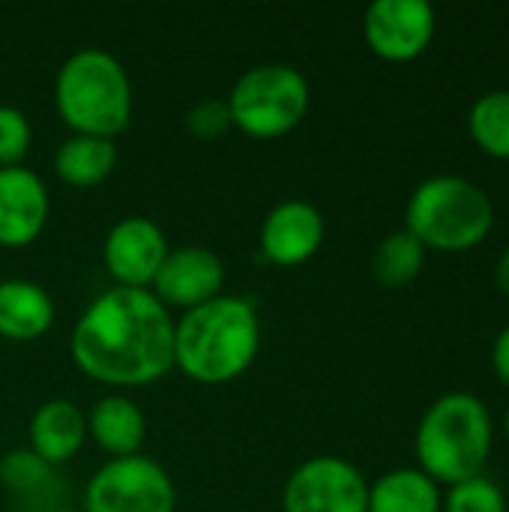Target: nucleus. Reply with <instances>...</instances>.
Here are the masks:
<instances>
[{"instance_id":"f257e3e1","label":"nucleus","mask_w":509,"mask_h":512,"mask_svg":"<svg viewBox=\"0 0 509 512\" xmlns=\"http://www.w3.org/2000/svg\"><path fill=\"white\" fill-rule=\"evenodd\" d=\"M69 351L75 366L99 384H156L174 369V318L153 291L117 285L84 309Z\"/></svg>"},{"instance_id":"f03ea898","label":"nucleus","mask_w":509,"mask_h":512,"mask_svg":"<svg viewBox=\"0 0 509 512\" xmlns=\"http://www.w3.org/2000/svg\"><path fill=\"white\" fill-rule=\"evenodd\" d=\"M261 318L243 297L216 300L183 312L174 321V366L195 384H228L258 357Z\"/></svg>"},{"instance_id":"7ed1b4c3","label":"nucleus","mask_w":509,"mask_h":512,"mask_svg":"<svg viewBox=\"0 0 509 512\" xmlns=\"http://www.w3.org/2000/svg\"><path fill=\"white\" fill-rule=\"evenodd\" d=\"M495 444V423L486 402L474 393H447L435 399L414 438L417 462L438 486H456L480 477Z\"/></svg>"},{"instance_id":"20e7f679","label":"nucleus","mask_w":509,"mask_h":512,"mask_svg":"<svg viewBox=\"0 0 509 512\" xmlns=\"http://www.w3.org/2000/svg\"><path fill=\"white\" fill-rule=\"evenodd\" d=\"M54 108L72 135L114 141L132 123V84L126 66L105 48L69 54L54 78Z\"/></svg>"},{"instance_id":"39448f33","label":"nucleus","mask_w":509,"mask_h":512,"mask_svg":"<svg viewBox=\"0 0 509 512\" xmlns=\"http://www.w3.org/2000/svg\"><path fill=\"white\" fill-rule=\"evenodd\" d=\"M492 228L495 204L489 192L459 174L423 180L405 207V231H411L426 252H468L480 246Z\"/></svg>"},{"instance_id":"423d86ee","label":"nucleus","mask_w":509,"mask_h":512,"mask_svg":"<svg viewBox=\"0 0 509 512\" xmlns=\"http://www.w3.org/2000/svg\"><path fill=\"white\" fill-rule=\"evenodd\" d=\"M231 126L252 138H282L297 129L309 111L312 90L291 63H258L246 69L228 93Z\"/></svg>"},{"instance_id":"0eeeda50","label":"nucleus","mask_w":509,"mask_h":512,"mask_svg":"<svg viewBox=\"0 0 509 512\" xmlns=\"http://www.w3.org/2000/svg\"><path fill=\"white\" fill-rule=\"evenodd\" d=\"M177 489L171 474L147 459L126 456L105 462L84 489V512H174Z\"/></svg>"},{"instance_id":"6e6552de","label":"nucleus","mask_w":509,"mask_h":512,"mask_svg":"<svg viewBox=\"0 0 509 512\" xmlns=\"http://www.w3.org/2000/svg\"><path fill=\"white\" fill-rule=\"evenodd\" d=\"M369 483L339 456H312L294 468L282 489V512H366Z\"/></svg>"},{"instance_id":"1a4fd4ad","label":"nucleus","mask_w":509,"mask_h":512,"mask_svg":"<svg viewBox=\"0 0 509 512\" xmlns=\"http://www.w3.org/2000/svg\"><path fill=\"white\" fill-rule=\"evenodd\" d=\"M438 15L429 0H375L363 15V36L375 57L408 63L426 54Z\"/></svg>"},{"instance_id":"9d476101","label":"nucleus","mask_w":509,"mask_h":512,"mask_svg":"<svg viewBox=\"0 0 509 512\" xmlns=\"http://www.w3.org/2000/svg\"><path fill=\"white\" fill-rule=\"evenodd\" d=\"M168 252L171 249L165 231L147 216L120 219L108 231L102 246V258L114 282L120 288H138V291H147V285H153Z\"/></svg>"},{"instance_id":"9b49d317","label":"nucleus","mask_w":509,"mask_h":512,"mask_svg":"<svg viewBox=\"0 0 509 512\" xmlns=\"http://www.w3.org/2000/svg\"><path fill=\"white\" fill-rule=\"evenodd\" d=\"M225 285V264L213 249L204 246H180L171 249L168 258L162 261L156 279H153V294L159 303L177 306V309H195L222 294Z\"/></svg>"},{"instance_id":"f8f14e48","label":"nucleus","mask_w":509,"mask_h":512,"mask_svg":"<svg viewBox=\"0 0 509 512\" xmlns=\"http://www.w3.org/2000/svg\"><path fill=\"white\" fill-rule=\"evenodd\" d=\"M324 216L315 204L291 198L276 204L261 225V252L276 267H300L324 243Z\"/></svg>"},{"instance_id":"ddd939ff","label":"nucleus","mask_w":509,"mask_h":512,"mask_svg":"<svg viewBox=\"0 0 509 512\" xmlns=\"http://www.w3.org/2000/svg\"><path fill=\"white\" fill-rule=\"evenodd\" d=\"M51 198L42 177L24 165L0 168V246L24 249L48 225Z\"/></svg>"},{"instance_id":"4468645a","label":"nucleus","mask_w":509,"mask_h":512,"mask_svg":"<svg viewBox=\"0 0 509 512\" xmlns=\"http://www.w3.org/2000/svg\"><path fill=\"white\" fill-rule=\"evenodd\" d=\"M30 453L57 468L87 441V414L69 399H48L30 417Z\"/></svg>"},{"instance_id":"2eb2a0df","label":"nucleus","mask_w":509,"mask_h":512,"mask_svg":"<svg viewBox=\"0 0 509 512\" xmlns=\"http://www.w3.org/2000/svg\"><path fill=\"white\" fill-rule=\"evenodd\" d=\"M87 438L111 459L141 456L147 441V420L141 408L126 396H102L87 414Z\"/></svg>"},{"instance_id":"dca6fc26","label":"nucleus","mask_w":509,"mask_h":512,"mask_svg":"<svg viewBox=\"0 0 509 512\" xmlns=\"http://www.w3.org/2000/svg\"><path fill=\"white\" fill-rule=\"evenodd\" d=\"M54 324L51 294L30 279L0 282V336L9 342H36Z\"/></svg>"},{"instance_id":"f3484780","label":"nucleus","mask_w":509,"mask_h":512,"mask_svg":"<svg viewBox=\"0 0 509 512\" xmlns=\"http://www.w3.org/2000/svg\"><path fill=\"white\" fill-rule=\"evenodd\" d=\"M117 144L96 135H69L54 153V171L66 186L90 189L111 177L117 168Z\"/></svg>"},{"instance_id":"a211bd4d","label":"nucleus","mask_w":509,"mask_h":512,"mask_svg":"<svg viewBox=\"0 0 509 512\" xmlns=\"http://www.w3.org/2000/svg\"><path fill=\"white\" fill-rule=\"evenodd\" d=\"M441 486L420 468H396L369 486L366 512H441Z\"/></svg>"},{"instance_id":"6ab92c4d","label":"nucleus","mask_w":509,"mask_h":512,"mask_svg":"<svg viewBox=\"0 0 509 512\" xmlns=\"http://www.w3.org/2000/svg\"><path fill=\"white\" fill-rule=\"evenodd\" d=\"M426 267V249L411 231L387 234L372 255V276L381 288H405L411 285Z\"/></svg>"},{"instance_id":"aec40b11","label":"nucleus","mask_w":509,"mask_h":512,"mask_svg":"<svg viewBox=\"0 0 509 512\" xmlns=\"http://www.w3.org/2000/svg\"><path fill=\"white\" fill-rule=\"evenodd\" d=\"M468 132L486 156L509 162V90H489L471 105Z\"/></svg>"},{"instance_id":"412c9836","label":"nucleus","mask_w":509,"mask_h":512,"mask_svg":"<svg viewBox=\"0 0 509 512\" xmlns=\"http://www.w3.org/2000/svg\"><path fill=\"white\" fill-rule=\"evenodd\" d=\"M0 480L24 498H36L39 492H45L54 483V468L45 465L39 456H33L30 450H12L3 462H0Z\"/></svg>"},{"instance_id":"4be33fe9","label":"nucleus","mask_w":509,"mask_h":512,"mask_svg":"<svg viewBox=\"0 0 509 512\" xmlns=\"http://www.w3.org/2000/svg\"><path fill=\"white\" fill-rule=\"evenodd\" d=\"M444 512H507L504 489L489 477H471L465 483H456L447 489V498L441 504Z\"/></svg>"},{"instance_id":"5701e85b","label":"nucleus","mask_w":509,"mask_h":512,"mask_svg":"<svg viewBox=\"0 0 509 512\" xmlns=\"http://www.w3.org/2000/svg\"><path fill=\"white\" fill-rule=\"evenodd\" d=\"M33 141V129L24 111L0 105V168H15L24 162Z\"/></svg>"},{"instance_id":"b1692460","label":"nucleus","mask_w":509,"mask_h":512,"mask_svg":"<svg viewBox=\"0 0 509 512\" xmlns=\"http://www.w3.org/2000/svg\"><path fill=\"white\" fill-rule=\"evenodd\" d=\"M186 132L201 141H213L231 129V111L225 99H201L186 111Z\"/></svg>"},{"instance_id":"393cba45","label":"nucleus","mask_w":509,"mask_h":512,"mask_svg":"<svg viewBox=\"0 0 509 512\" xmlns=\"http://www.w3.org/2000/svg\"><path fill=\"white\" fill-rule=\"evenodd\" d=\"M492 369L501 378V384L509 387V324L495 336V345H492Z\"/></svg>"},{"instance_id":"a878e982","label":"nucleus","mask_w":509,"mask_h":512,"mask_svg":"<svg viewBox=\"0 0 509 512\" xmlns=\"http://www.w3.org/2000/svg\"><path fill=\"white\" fill-rule=\"evenodd\" d=\"M495 288L509 297V246L501 252V258H498V264H495Z\"/></svg>"},{"instance_id":"bb28decb","label":"nucleus","mask_w":509,"mask_h":512,"mask_svg":"<svg viewBox=\"0 0 509 512\" xmlns=\"http://www.w3.org/2000/svg\"><path fill=\"white\" fill-rule=\"evenodd\" d=\"M42 512H84V510H69V507H51V510H42Z\"/></svg>"},{"instance_id":"cd10ccee","label":"nucleus","mask_w":509,"mask_h":512,"mask_svg":"<svg viewBox=\"0 0 509 512\" xmlns=\"http://www.w3.org/2000/svg\"><path fill=\"white\" fill-rule=\"evenodd\" d=\"M504 435H507V441H509V408H507V417H504Z\"/></svg>"}]
</instances>
